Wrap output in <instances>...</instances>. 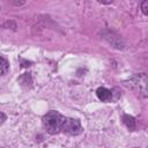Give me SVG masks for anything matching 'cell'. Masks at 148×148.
Listing matches in <instances>:
<instances>
[{
  "label": "cell",
  "instance_id": "cell-5",
  "mask_svg": "<svg viewBox=\"0 0 148 148\" xmlns=\"http://www.w3.org/2000/svg\"><path fill=\"white\" fill-rule=\"evenodd\" d=\"M8 71V62L6 59L0 57V75H3Z\"/></svg>",
  "mask_w": 148,
  "mask_h": 148
},
{
  "label": "cell",
  "instance_id": "cell-6",
  "mask_svg": "<svg viewBox=\"0 0 148 148\" xmlns=\"http://www.w3.org/2000/svg\"><path fill=\"white\" fill-rule=\"evenodd\" d=\"M141 9H142V13L145 15H147V13H148V1L147 0L141 3Z\"/></svg>",
  "mask_w": 148,
  "mask_h": 148
},
{
  "label": "cell",
  "instance_id": "cell-2",
  "mask_svg": "<svg viewBox=\"0 0 148 148\" xmlns=\"http://www.w3.org/2000/svg\"><path fill=\"white\" fill-rule=\"evenodd\" d=\"M61 132H65V133L71 134V135H77V134H80L82 132V127H81L80 120L65 117Z\"/></svg>",
  "mask_w": 148,
  "mask_h": 148
},
{
  "label": "cell",
  "instance_id": "cell-1",
  "mask_svg": "<svg viewBox=\"0 0 148 148\" xmlns=\"http://www.w3.org/2000/svg\"><path fill=\"white\" fill-rule=\"evenodd\" d=\"M65 117L58 111H50L43 117V126L50 134H58L62 130Z\"/></svg>",
  "mask_w": 148,
  "mask_h": 148
},
{
  "label": "cell",
  "instance_id": "cell-7",
  "mask_svg": "<svg viewBox=\"0 0 148 148\" xmlns=\"http://www.w3.org/2000/svg\"><path fill=\"white\" fill-rule=\"evenodd\" d=\"M5 120H6V114H5V113H2V112H0V125H1Z\"/></svg>",
  "mask_w": 148,
  "mask_h": 148
},
{
  "label": "cell",
  "instance_id": "cell-4",
  "mask_svg": "<svg viewBox=\"0 0 148 148\" xmlns=\"http://www.w3.org/2000/svg\"><path fill=\"white\" fill-rule=\"evenodd\" d=\"M123 121H124V124L127 126L128 130H131V131L135 130V119H134L132 116L125 114V116L123 117Z\"/></svg>",
  "mask_w": 148,
  "mask_h": 148
},
{
  "label": "cell",
  "instance_id": "cell-3",
  "mask_svg": "<svg viewBox=\"0 0 148 148\" xmlns=\"http://www.w3.org/2000/svg\"><path fill=\"white\" fill-rule=\"evenodd\" d=\"M96 95H97V97H98L101 101H103V102L110 101V99H111V96H112L111 91H110L109 89L104 88V87H99V88L96 90Z\"/></svg>",
  "mask_w": 148,
  "mask_h": 148
}]
</instances>
